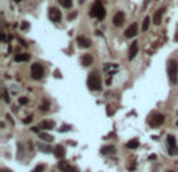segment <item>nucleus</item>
I'll use <instances>...</instances> for the list:
<instances>
[{
  "mask_svg": "<svg viewBox=\"0 0 178 172\" xmlns=\"http://www.w3.org/2000/svg\"><path fill=\"white\" fill-rule=\"evenodd\" d=\"M20 28H22V30H28V28H30V25H28V22H22V25H20Z\"/></svg>",
  "mask_w": 178,
  "mask_h": 172,
  "instance_id": "24",
  "label": "nucleus"
},
{
  "mask_svg": "<svg viewBox=\"0 0 178 172\" xmlns=\"http://www.w3.org/2000/svg\"><path fill=\"white\" fill-rule=\"evenodd\" d=\"M148 25H150V17L147 16V17L144 19V24H142V31H147V30H148Z\"/></svg>",
  "mask_w": 178,
  "mask_h": 172,
  "instance_id": "21",
  "label": "nucleus"
},
{
  "mask_svg": "<svg viewBox=\"0 0 178 172\" xmlns=\"http://www.w3.org/2000/svg\"><path fill=\"white\" fill-rule=\"evenodd\" d=\"M88 86L91 91H99L102 88V78L99 75V72H91L88 77Z\"/></svg>",
  "mask_w": 178,
  "mask_h": 172,
  "instance_id": "2",
  "label": "nucleus"
},
{
  "mask_svg": "<svg viewBox=\"0 0 178 172\" xmlns=\"http://www.w3.org/2000/svg\"><path fill=\"white\" fill-rule=\"evenodd\" d=\"M138 52H139V44L138 42H131V46H130V52H128V60L131 61V60H134V57L138 55Z\"/></svg>",
  "mask_w": 178,
  "mask_h": 172,
  "instance_id": "10",
  "label": "nucleus"
},
{
  "mask_svg": "<svg viewBox=\"0 0 178 172\" xmlns=\"http://www.w3.org/2000/svg\"><path fill=\"white\" fill-rule=\"evenodd\" d=\"M0 172H13V170H9V169H5V167H3V169H0Z\"/></svg>",
  "mask_w": 178,
  "mask_h": 172,
  "instance_id": "30",
  "label": "nucleus"
},
{
  "mask_svg": "<svg viewBox=\"0 0 178 172\" xmlns=\"http://www.w3.org/2000/svg\"><path fill=\"white\" fill-rule=\"evenodd\" d=\"M167 75H169L170 85H175L178 82V61L169 60V63H167Z\"/></svg>",
  "mask_w": 178,
  "mask_h": 172,
  "instance_id": "1",
  "label": "nucleus"
},
{
  "mask_svg": "<svg viewBox=\"0 0 178 172\" xmlns=\"http://www.w3.org/2000/svg\"><path fill=\"white\" fill-rule=\"evenodd\" d=\"M100 152L103 155H111V153H116V147L114 145H105V147H102Z\"/></svg>",
  "mask_w": 178,
  "mask_h": 172,
  "instance_id": "15",
  "label": "nucleus"
},
{
  "mask_svg": "<svg viewBox=\"0 0 178 172\" xmlns=\"http://www.w3.org/2000/svg\"><path fill=\"white\" fill-rule=\"evenodd\" d=\"M58 167H60V170H63V172H78V169H77L75 166L67 164L66 161H60V163H58Z\"/></svg>",
  "mask_w": 178,
  "mask_h": 172,
  "instance_id": "9",
  "label": "nucleus"
},
{
  "mask_svg": "<svg viewBox=\"0 0 178 172\" xmlns=\"http://www.w3.org/2000/svg\"><path fill=\"white\" fill-rule=\"evenodd\" d=\"M44 170H45V166H44V164H39V166H36L31 172H44Z\"/></svg>",
  "mask_w": 178,
  "mask_h": 172,
  "instance_id": "23",
  "label": "nucleus"
},
{
  "mask_svg": "<svg viewBox=\"0 0 178 172\" xmlns=\"http://www.w3.org/2000/svg\"><path fill=\"white\" fill-rule=\"evenodd\" d=\"M113 113H114V111H113L111 107H106V114H108V116H113Z\"/></svg>",
  "mask_w": 178,
  "mask_h": 172,
  "instance_id": "27",
  "label": "nucleus"
},
{
  "mask_svg": "<svg viewBox=\"0 0 178 172\" xmlns=\"http://www.w3.org/2000/svg\"><path fill=\"white\" fill-rule=\"evenodd\" d=\"M53 127H55L53 121H42V124H41V128H44V130H52Z\"/></svg>",
  "mask_w": 178,
  "mask_h": 172,
  "instance_id": "19",
  "label": "nucleus"
},
{
  "mask_svg": "<svg viewBox=\"0 0 178 172\" xmlns=\"http://www.w3.org/2000/svg\"><path fill=\"white\" fill-rule=\"evenodd\" d=\"M77 42H78L80 47H83V49H88L91 46V41H89V39H86L85 36H78L77 38Z\"/></svg>",
  "mask_w": 178,
  "mask_h": 172,
  "instance_id": "13",
  "label": "nucleus"
},
{
  "mask_svg": "<svg viewBox=\"0 0 178 172\" xmlns=\"http://www.w3.org/2000/svg\"><path fill=\"white\" fill-rule=\"evenodd\" d=\"M74 17H77V13H72V14H69V19H71V20H72Z\"/></svg>",
  "mask_w": 178,
  "mask_h": 172,
  "instance_id": "29",
  "label": "nucleus"
},
{
  "mask_svg": "<svg viewBox=\"0 0 178 172\" xmlns=\"http://www.w3.org/2000/svg\"><path fill=\"white\" fill-rule=\"evenodd\" d=\"M39 136H41V139H44V141H50V142L53 141V136H50V135H47V133H41Z\"/></svg>",
  "mask_w": 178,
  "mask_h": 172,
  "instance_id": "22",
  "label": "nucleus"
},
{
  "mask_svg": "<svg viewBox=\"0 0 178 172\" xmlns=\"http://www.w3.org/2000/svg\"><path fill=\"white\" fill-rule=\"evenodd\" d=\"M31 121H33V116H28V117H27L25 121H24V124H30Z\"/></svg>",
  "mask_w": 178,
  "mask_h": 172,
  "instance_id": "28",
  "label": "nucleus"
},
{
  "mask_svg": "<svg viewBox=\"0 0 178 172\" xmlns=\"http://www.w3.org/2000/svg\"><path fill=\"white\" fill-rule=\"evenodd\" d=\"M53 153L56 158H60V160H63V158L66 156V149L63 147V145H56V147L53 149Z\"/></svg>",
  "mask_w": 178,
  "mask_h": 172,
  "instance_id": "12",
  "label": "nucleus"
},
{
  "mask_svg": "<svg viewBox=\"0 0 178 172\" xmlns=\"http://www.w3.org/2000/svg\"><path fill=\"white\" fill-rule=\"evenodd\" d=\"M49 19L53 22H60L61 20V11L58 8H50L49 9Z\"/></svg>",
  "mask_w": 178,
  "mask_h": 172,
  "instance_id": "7",
  "label": "nucleus"
},
{
  "mask_svg": "<svg viewBox=\"0 0 178 172\" xmlns=\"http://www.w3.org/2000/svg\"><path fill=\"white\" fill-rule=\"evenodd\" d=\"M19 103H20V105H27V103H28V99L20 97V99H19Z\"/></svg>",
  "mask_w": 178,
  "mask_h": 172,
  "instance_id": "26",
  "label": "nucleus"
},
{
  "mask_svg": "<svg viewBox=\"0 0 178 172\" xmlns=\"http://www.w3.org/2000/svg\"><path fill=\"white\" fill-rule=\"evenodd\" d=\"M167 144H169V155H178V147L173 136H167Z\"/></svg>",
  "mask_w": 178,
  "mask_h": 172,
  "instance_id": "6",
  "label": "nucleus"
},
{
  "mask_svg": "<svg viewBox=\"0 0 178 172\" xmlns=\"http://www.w3.org/2000/svg\"><path fill=\"white\" fill-rule=\"evenodd\" d=\"M164 117L161 113H158V111H153L152 114H150V117H148V125L150 127H153V128H156V127H159L162 122H164Z\"/></svg>",
  "mask_w": 178,
  "mask_h": 172,
  "instance_id": "4",
  "label": "nucleus"
},
{
  "mask_svg": "<svg viewBox=\"0 0 178 172\" xmlns=\"http://www.w3.org/2000/svg\"><path fill=\"white\" fill-rule=\"evenodd\" d=\"M16 2H22V0H16Z\"/></svg>",
  "mask_w": 178,
  "mask_h": 172,
  "instance_id": "32",
  "label": "nucleus"
},
{
  "mask_svg": "<svg viewBox=\"0 0 178 172\" xmlns=\"http://www.w3.org/2000/svg\"><path fill=\"white\" fill-rule=\"evenodd\" d=\"M58 2L63 8H71L72 6V0H58Z\"/></svg>",
  "mask_w": 178,
  "mask_h": 172,
  "instance_id": "20",
  "label": "nucleus"
},
{
  "mask_svg": "<svg viewBox=\"0 0 178 172\" xmlns=\"http://www.w3.org/2000/svg\"><path fill=\"white\" fill-rule=\"evenodd\" d=\"M30 60V55L28 53H17L16 57H14V61L16 63H27Z\"/></svg>",
  "mask_w": 178,
  "mask_h": 172,
  "instance_id": "14",
  "label": "nucleus"
},
{
  "mask_svg": "<svg viewBox=\"0 0 178 172\" xmlns=\"http://www.w3.org/2000/svg\"><path fill=\"white\" fill-rule=\"evenodd\" d=\"M167 172H173V170H167Z\"/></svg>",
  "mask_w": 178,
  "mask_h": 172,
  "instance_id": "33",
  "label": "nucleus"
},
{
  "mask_svg": "<svg viewBox=\"0 0 178 172\" xmlns=\"http://www.w3.org/2000/svg\"><path fill=\"white\" fill-rule=\"evenodd\" d=\"M92 61H94V58L91 55H83V57H81V64H83V66H91Z\"/></svg>",
  "mask_w": 178,
  "mask_h": 172,
  "instance_id": "18",
  "label": "nucleus"
},
{
  "mask_svg": "<svg viewBox=\"0 0 178 172\" xmlns=\"http://www.w3.org/2000/svg\"><path fill=\"white\" fill-rule=\"evenodd\" d=\"M125 20V14L122 11H117L116 14H114V19H113V24L116 25V27H122V24H124Z\"/></svg>",
  "mask_w": 178,
  "mask_h": 172,
  "instance_id": "8",
  "label": "nucleus"
},
{
  "mask_svg": "<svg viewBox=\"0 0 178 172\" xmlns=\"http://www.w3.org/2000/svg\"><path fill=\"white\" fill-rule=\"evenodd\" d=\"M175 41L178 42V33H175Z\"/></svg>",
  "mask_w": 178,
  "mask_h": 172,
  "instance_id": "31",
  "label": "nucleus"
},
{
  "mask_svg": "<svg viewBox=\"0 0 178 172\" xmlns=\"http://www.w3.org/2000/svg\"><path fill=\"white\" fill-rule=\"evenodd\" d=\"M139 147V139H130L128 142H127V149H131V150H134V149H138Z\"/></svg>",
  "mask_w": 178,
  "mask_h": 172,
  "instance_id": "17",
  "label": "nucleus"
},
{
  "mask_svg": "<svg viewBox=\"0 0 178 172\" xmlns=\"http://www.w3.org/2000/svg\"><path fill=\"white\" fill-rule=\"evenodd\" d=\"M164 11H166V8H159L158 11H156V14H155V17H153V22L158 25V24H161V17H162V14H164Z\"/></svg>",
  "mask_w": 178,
  "mask_h": 172,
  "instance_id": "16",
  "label": "nucleus"
},
{
  "mask_svg": "<svg viewBox=\"0 0 178 172\" xmlns=\"http://www.w3.org/2000/svg\"><path fill=\"white\" fill-rule=\"evenodd\" d=\"M44 77V69H42V66L35 63L31 66V78L33 80H41V78Z\"/></svg>",
  "mask_w": 178,
  "mask_h": 172,
  "instance_id": "5",
  "label": "nucleus"
},
{
  "mask_svg": "<svg viewBox=\"0 0 178 172\" xmlns=\"http://www.w3.org/2000/svg\"><path fill=\"white\" fill-rule=\"evenodd\" d=\"M136 35H138V24H131L125 30V38H134Z\"/></svg>",
  "mask_w": 178,
  "mask_h": 172,
  "instance_id": "11",
  "label": "nucleus"
},
{
  "mask_svg": "<svg viewBox=\"0 0 178 172\" xmlns=\"http://www.w3.org/2000/svg\"><path fill=\"white\" fill-rule=\"evenodd\" d=\"M89 14L92 16V17H97V19H105V14H106V11H105V6L99 2H95L94 5H92V8H91V13Z\"/></svg>",
  "mask_w": 178,
  "mask_h": 172,
  "instance_id": "3",
  "label": "nucleus"
},
{
  "mask_svg": "<svg viewBox=\"0 0 178 172\" xmlns=\"http://www.w3.org/2000/svg\"><path fill=\"white\" fill-rule=\"evenodd\" d=\"M69 130H71V125H63V127L60 128L61 133H63V131H69Z\"/></svg>",
  "mask_w": 178,
  "mask_h": 172,
  "instance_id": "25",
  "label": "nucleus"
}]
</instances>
